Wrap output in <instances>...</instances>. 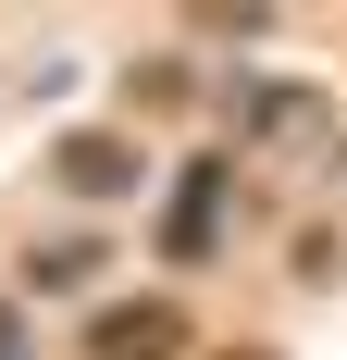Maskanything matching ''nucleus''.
I'll use <instances>...</instances> for the list:
<instances>
[{
    "label": "nucleus",
    "instance_id": "6",
    "mask_svg": "<svg viewBox=\"0 0 347 360\" xmlns=\"http://www.w3.org/2000/svg\"><path fill=\"white\" fill-rule=\"evenodd\" d=\"M0 360H25V323H13V298H0Z\"/></svg>",
    "mask_w": 347,
    "mask_h": 360
},
{
    "label": "nucleus",
    "instance_id": "2",
    "mask_svg": "<svg viewBox=\"0 0 347 360\" xmlns=\"http://www.w3.org/2000/svg\"><path fill=\"white\" fill-rule=\"evenodd\" d=\"M211 224H223V162H186V186H174V212H162V249L211 261Z\"/></svg>",
    "mask_w": 347,
    "mask_h": 360
},
{
    "label": "nucleus",
    "instance_id": "4",
    "mask_svg": "<svg viewBox=\"0 0 347 360\" xmlns=\"http://www.w3.org/2000/svg\"><path fill=\"white\" fill-rule=\"evenodd\" d=\"M248 137H322V100L310 87H248Z\"/></svg>",
    "mask_w": 347,
    "mask_h": 360
},
{
    "label": "nucleus",
    "instance_id": "3",
    "mask_svg": "<svg viewBox=\"0 0 347 360\" xmlns=\"http://www.w3.org/2000/svg\"><path fill=\"white\" fill-rule=\"evenodd\" d=\"M50 162H63V186H74V199H124V186H137V149L112 137V124H100V137H63Z\"/></svg>",
    "mask_w": 347,
    "mask_h": 360
},
{
    "label": "nucleus",
    "instance_id": "5",
    "mask_svg": "<svg viewBox=\"0 0 347 360\" xmlns=\"http://www.w3.org/2000/svg\"><path fill=\"white\" fill-rule=\"evenodd\" d=\"M100 274V236H50V249H25V286H87Z\"/></svg>",
    "mask_w": 347,
    "mask_h": 360
},
{
    "label": "nucleus",
    "instance_id": "7",
    "mask_svg": "<svg viewBox=\"0 0 347 360\" xmlns=\"http://www.w3.org/2000/svg\"><path fill=\"white\" fill-rule=\"evenodd\" d=\"M223 360H261V348H223Z\"/></svg>",
    "mask_w": 347,
    "mask_h": 360
},
{
    "label": "nucleus",
    "instance_id": "1",
    "mask_svg": "<svg viewBox=\"0 0 347 360\" xmlns=\"http://www.w3.org/2000/svg\"><path fill=\"white\" fill-rule=\"evenodd\" d=\"M87 360H186V311L174 298H112V311H87Z\"/></svg>",
    "mask_w": 347,
    "mask_h": 360
}]
</instances>
